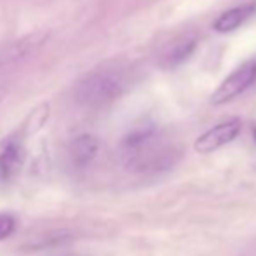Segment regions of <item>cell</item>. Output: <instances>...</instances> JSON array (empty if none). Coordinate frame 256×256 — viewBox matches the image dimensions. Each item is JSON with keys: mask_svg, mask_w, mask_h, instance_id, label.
Instances as JSON below:
<instances>
[{"mask_svg": "<svg viewBox=\"0 0 256 256\" xmlns=\"http://www.w3.org/2000/svg\"><path fill=\"white\" fill-rule=\"evenodd\" d=\"M120 154L126 168L136 174H160L178 162L180 154L154 126H140L124 136Z\"/></svg>", "mask_w": 256, "mask_h": 256, "instance_id": "1", "label": "cell"}, {"mask_svg": "<svg viewBox=\"0 0 256 256\" xmlns=\"http://www.w3.org/2000/svg\"><path fill=\"white\" fill-rule=\"evenodd\" d=\"M124 94V82L114 72H92L75 86V102L88 110L112 106Z\"/></svg>", "mask_w": 256, "mask_h": 256, "instance_id": "2", "label": "cell"}, {"mask_svg": "<svg viewBox=\"0 0 256 256\" xmlns=\"http://www.w3.org/2000/svg\"><path fill=\"white\" fill-rule=\"evenodd\" d=\"M254 80H256V61L250 60L240 64L237 70H234L232 74L218 86V89L211 94V103L220 106V104L232 102L234 98L242 94Z\"/></svg>", "mask_w": 256, "mask_h": 256, "instance_id": "3", "label": "cell"}, {"mask_svg": "<svg viewBox=\"0 0 256 256\" xmlns=\"http://www.w3.org/2000/svg\"><path fill=\"white\" fill-rule=\"evenodd\" d=\"M240 129H242L240 118H228V120L216 124L214 128L202 132L194 143V148L199 154H211L214 150L232 143L240 134Z\"/></svg>", "mask_w": 256, "mask_h": 256, "instance_id": "4", "label": "cell"}, {"mask_svg": "<svg viewBox=\"0 0 256 256\" xmlns=\"http://www.w3.org/2000/svg\"><path fill=\"white\" fill-rule=\"evenodd\" d=\"M48 37V32H35V34H30L20 40H14L0 48V68L12 66L20 61L26 60L28 56H32L38 48L46 44Z\"/></svg>", "mask_w": 256, "mask_h": 256, "instance_id": "5", "label": "cell"}, {"mask_svg": "<svg viewBox=\"0 0 256 256\" xmlns=\"http://www.w3.org/2000/svg\"><path fill=\"white\" fill-rule=\"evenodd\" d=\"M100 150V140L92 134H78L68 145V158L75 168H86L89 166Z\"/></svg>", "mask_w": 256, "mask_h": 256, "instance_id": "6", "label": "cell"}, {"mask_svg": "<svg viewBox=\"0 0 256 256\" xmlns=\"http://www.w3.org/2000/svg\"><path fill=\"white\" fill-rule=\"evenodd\" d=\"M23 166V148L18 142H9L0 152V183H9Z\"/></svg>", "mask_w": 256, "mask_h": 256, "instance_id": "7", "label": "cell"}, {"mask_svg": "<svg viewBox=\"0 0 256 256\" xmlns=\"http://www.w3.org/2000/svg\"><path fill=\"white\" fill-rule=\"evenodd\" d=\"M254 9H256L254 4H246V6L234 7V9L226 10V12H223L222 16L214 21V30L220 32V34L234 32L254 12Z\"/></svg>", "mask_w": 256, "mask_h": 256, "instance_id": "8", "label": "cell"}, {"mask_svg": "<svg viewBox=\"0 0 256 256\" xmlns=\"http://www.w3.org/2000/svg\"><path fill=\"white\" fill-rule=\"evenodd\" d=\"M194 49H196V40H194V38L183 40L171 49V52L166 56V61H168L169 66H176V64H180L185 60H188V56L194 52Z\"/></svg>", "mask_w": 256, "mask_h": 256, "instance_id": "9", "label": "cell"}, {"mask_svg": "<svg viewBox=\"0 0 256 256\" xmlns=\"http://www.w3.org/2000/svg\"><path fill=\"white\" fill-rule=\"evenodd\" d=\"M18 218L10 212H0V240H6L16 232Z\"/></svg>", "mask_w": 256, "mask_h": 256, "instance_id": "10", "label": "cell"}, {"mask_svg": "<svg viewBox=\"0 0 256 256\" xmlns=\"http://www.w3.org/2000/svg\"><path fill=\"white\" fill-rule=\"evenodd\" d=\"M253 132H254V138H256V128L253 129Z\"/></svg>", "mask_w": 256, "mask_h": 256, "instance_id": "11", "label": "cell"}, {"mask_svg": "<svg viewBox=\"0 0 256 256\" xmlns=\"http://www.w3.org/2000/svg\"><path fill=\"white\" fill-rule=\"evenodd\" d=\"M0 98H2V96H0Z\"/></svg>", "mask_w": 256, "mask_h": 256, "instance_id": "12", "label": "cell"}]
</instances>
